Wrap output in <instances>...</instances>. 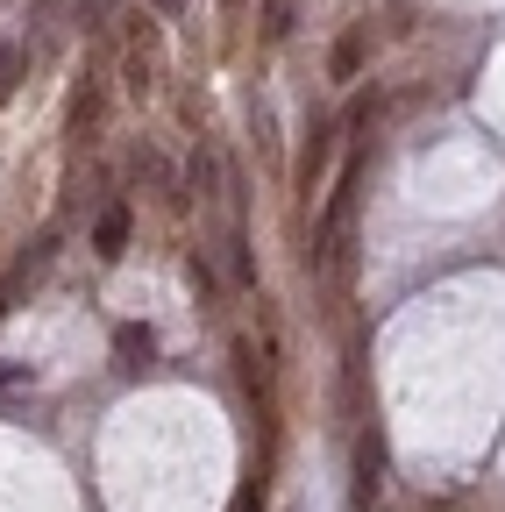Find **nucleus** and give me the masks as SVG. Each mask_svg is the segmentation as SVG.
Listing matches in <instances>:
<instances>
[{"mask_svg": "<svg viewBox=\"0 0 505 512\" xmlns=\"http://www.w3.org/2000/svg\"><path fill=\"white\" fill-rule=\"evenodd\" d=\"M356 57H363V36H349V43L335 50V79H356Z\"/></svg>", "mask_w": 505, "mask_h": 512, "instance_id": "nucleus-8", "label": "nucleus"}, {"mask_svg": "<svg viewBox=\"0 0 505 512\" xmlns=\"http://www.w3.org/2000/svg\"><path fill=\"white\" fill-rule=\"evenodd\" d=\"M121 72H129V93H136V100H150V86H157V43H150V29H143V15H136V36H129Z\"/></svg>", "mask_w": 505, "mask_h": 512, "instance_id": "nucleus-1", "label": "nucleus"}, {"mask_svg": "<svg viewBox=\"0 0 505 512\" xmlns=\"http://www.w3.org/2000/svg\"><path fill=\"white\" fill-rule=\"evenodd\" d=\"M150 349H157V342H150V328H121V356H129L121 370H143V363H150Z\"/></svg>", "mask_w": 505, "mask_h": 512, "instance_id": "nucleus-7", "label": "nucleus"}, {"mask_svg": "<svg viewBox=\"0 0 505 512\" xmlns=\"http://www.w3.org/2000/svg\"><path fill=\"white\" fill-rule=\"evenodd\" d=\"M328 150H335V128H328V121H313L306 157H299V192H313V178H321V164H328Z\"/></svg>", "mask_w": 505, "mask_h": 512, "instance_id": "nucleus-4", "label": "nucleus"}, {"mask_svg": "<svg viewBox=\"0 0 505 512\" xmlns=\"http://www.w3.org/2000/svg\"><path fill=\"white\" fill-rule=\"evenodd\" d=\"M93 249L107 256V264H114L121 249H129V207H121V200H114V207L100 214V228H93Z\"/></svg>", "mask_w": 505, "mask_h": 512, "instance_id": "nucleus-3", "label": "nucleus"}, {"mask_svg": "<svg viewBox=\"0 0 505 512\" xmlns=\"http://www.w3.org/2000/svg\"><path fill=\"white\" fill-rule=\"evenodd\" d=\"M72 128H79V136H93V128H100V86H93V79H86L79 100H72Z\"/></svg>", "mask_w": 505, "mask_h": 512, "instance_id": "nucleus-5", "label": "nucleus"}, {"mask_svg": "<svg viewBox=\"0 0 505 512\" xmlns=\"http://www.w3.org/2000/svg\"><path fill=\"white\" fill-rule=\"evenodd\" d=\"M15 86H22V50H15V43H0V107L15 100Z\"/></svg>", "mask_w": 505, "mask_h": 512, "instance_id": "nucleus-6", "label": "nucleus"}, {"mask_svg": "<svg viewBox=\"0 0 505 512\" xmlns=\"http://www.w3.org/2000/svg\"><path fill=\"white\" fill-rule=\"evenodd\" d=\"M377 470H385V448H377V434H363V441H356V484H349V505H356V512H370L377 484H385Z\"/></svg>", "mask_w": 505, "mask_h": 512, "instance_id": "nucleus-2", "label": "nucleus"}]
</instances>
